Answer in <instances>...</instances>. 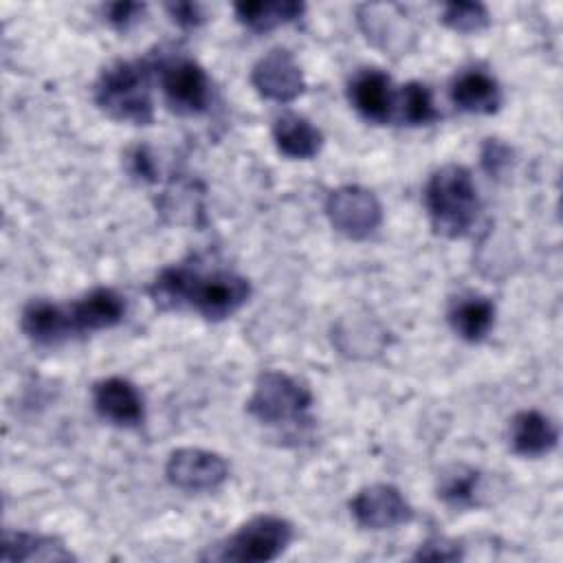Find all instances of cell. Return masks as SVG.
<instances>
[{
	"mask_svg": "<svg viewBox=\"0 0 563 563\" xmlns=\"http://www.w3.org/2000/svg\"><path fill=\"white\" fill-rule=\"evenodd\" d=\"M251 295L249 279L233 271L202 273L191 266H167L158 273L152 297L161 308H194L209 321L238 312Z\"/></svg>",
	"mask_w": 563,
	"mask_h": 563,
	"instance_id": "obj_1",
	"label": "cell"
},
{
	"mask_svg": "<svg viewBox=\"0 0 563 563\" xmlns=\"http://www.w3.org/2000/svg\"><path fill=\"white\" fill-rule=\"evenodd\" d=\"M424 205L435 233L462 238L477 216V189L464 165H444L431 174L424 189Z\"/></svg>",
	"mask_w": 563,
	"mask_h": 563,
	"instance_id": "obj_2",
	"label": "cell"
},
{
	"mask_svg": "<svg viewBox=\"0 0 563 563\" xmlns=\"http://www.w3.org/2000/svg\"><path fill=\"white\" fill-rule=\"evenodd\" d=\"M97 106L117 121L147 125L154 119L150 66L145 62H117L95 86Z\"/></svg>",
	"mask_w": 563,
	"mask_h": 563,
	"instance_id": "obj_3",
	"label": "cell"
},
{
	"mask_svg": "<svg viewBox=\"0 0 563 563\" xmlns=\"http://www.w3.org/2000/svg\"><path fill=\"white\" fill-rule=\"evenodd\" d=\"M292 541V526L275 515H260L238 528L227 541L209 550L205 559L262 563L277 559Z\"/></svg>",
	"mask_w": 563,
	"mask_h": 563,
	"instance_id": "obj_4",
	"label": "cell"
},
{
	"mask_svg": "<svg viewBox=\"0 0 563 563\" xmlns=\"http://www.w3.org/2000/svg\"><path fill=\"white\" fill-rule=\"evenodd\" d=\"M310 405L312 394L306 385L284 372H264L255 380L246 409L264 424H286L303 420Z\"/></svg>",
	"mask_w": 563,
	"mask_h": 563,
	"instance_id": "obj_5",
	"label": "cell"
},
{
	"mask_svg": "<svg viewBox=\"0 0 563 563\" xmlns=\"http://www.w3.org/2000/svg\"><path fill=\"white\" fill-rule=\"evenodd\" d=\"M325 213L330 224L350 240L369 238L383 222V207L378 198L358 185H343L330 191Z\"/></svg>",
	"mask_w": 563,
	"mask_h": 563,
	"instance_id": "obj_6",
	"label": "cell"
},
{
	"mask_svg": "<svg viewBox=\"0 0 563 563\" xmlns=\"http://www.w3.org/2000/svg\"><path fill=\"white\" fill-rule=\"evenodd\" d=\"M161 88L167 106L178 114H200L211 99V84L205 68L187 57L163 62Z\"/></svg>",
	"mask_w": 563,
	"mask_h": 563,
	"instance_id": "obj_7",
	"label": "cell"
},
{
	"mask_svg": "<svg viewBox=\"0 0 563 563\" xmlns=\"http://www.w3.org/2000/svg\"><path fill=\"white\" fill-rule=\"evenodd\" d=\"M165 475L183 490H213L229 477V464L213 451L185 446L169 455Z\"/></svg>",
	"mask_w": 563,
	"mask_h": 563,
	"instance_id": "obj_8",
	"label": "cell"
},
{
	"mask_svg": "<svg viewBox=\"0 0 563 563\" xmlns=\"http://www.w3.org/2000/svg\"><path fill=\"white\" fill-rule=\"evenodd\" d=\"M350 508L356 523L369 530H389L411 521L413 517L409 501L391 484H372L361 488Z\"/></svg>",
	"mask_w": 563,
	"mask_h": 563,
	"instance_id": "obj_9",
	"label": "cell"
},
{
	"mask_svg": "<svg viewBox=\"0 0 563 563\" xmlns=\"http://www.w3.org/2000/svg\"><path fill=\"white\" fill-rule=\"evenodd\" d=\"M251 84L264 99L277 103L295 101L306 88L303 73L286 48H273L257 59L251 70Z\"/></svg>",
	"mask_w": 563,
	"mask_h": 563,
	"instance_id": "obj_10",
	"label": "cell"
},
{
	"mask_svg": "<svg viewBox=\"0 0 563 563\" xmlns=\"http://www.w3.org/2000/svg\"><path fill=\"white\" fill-rule=\"evenodd\" d=\"M92 402L103 420H110L119 427H136L145 416L139 389L119 376L99 380L92 389Z\"/></svg>",
	"mask_w": 563,
	"mask_h": 563,
	"instance_id": "obj_11",
	"label": "cell"
},
{
	"mask_svg": "<svg viewBox=\"0 0 563 563\" xmlns=\"http://www.w3.org/2000/svg\"><path fill=\"white\" fill-rule=\"evenodd\" d=\"M350 101L361 117L374 123L389 121L396 108V92L391 79L378 68H365L350 81Z\"/></svg>",
	"mask_w": 563,
	"mask_h": 563,
	"instance_id": "obj_12",
	"label": "cell"
},
{
	"mask_svg": "<svg viewBox=\"0 0 563 563\" xmlns=\"http://www.w3.org/2000/svg\"><path fill=\"white\" fill-rule=\"evenodd\" d=\"M77 332H97L114 328L125 314L123 297L112 288H95L68 306Z\"/></svg>",
	"mask_w": 563,
	"mask_h": 563,
	"instance_id": "obj_13",
	"label": "cell"
},
{
	"mask_svg": "<svg viewBox=\"0 0 563 563\" xmlns=\"http://www.w3.org/2000/svg\"><path fill=\"white\" fill-rule=\"evenodd\" d=\"M22 330L37 345H57L75 334L68 306L33 299L22 310Z\"/></svg>",
	"mask_w": 563,
	"mask_h": 563,
	"instance_id": "obj_14",
	"label": "cell"
},
{
	"mask_svg": "<svg viewBox=\"0 0 563 563\" xmlns=\"http://www.w3.org/2000/svg\"><path fill=\"white\" fill-rule=\"evenodd\" d=\"M453 103L473 114H493L501 106V90L493 75L479 68H468L455 75L451 84Z\"/></svg>",
	"mask_w": 563,
	"mask_h": 563,
	"instance_id": "obj_15",
	"label": "cell"
},
{
	"mask_svg": "<svg viewBox=\"0 0 563 563\" xmlns=\"http://www.w3.org/2000/svg\"><path fill=\"white\" fill-rule=\"evenodd\" d=\"M559 431L554 422L534 409L517 411L510 420V444L519 455L539 457L556 446Z\"/></svg>",
	"mask_w": 563,
	"mask_h": 563,
	"instance_id": "obj_16",
	"label": "cell"
},
{
	"mask_svg": "<svg viewBox=\"0 0 563 563\" xmlns=\"http://www.w3.org/2000/svg\"><path fill=\"white\" fill-rule=\"evenodd\" d=\"M0 559L4 563H15V561H73L75 556L55 537L33 534L24 530H4Z\"/></svg>",
	"mask_w": 563,
	"mask_h": 563,
	"instance_id": "obj_17",
	"label": "cell"
},
{
	"mask_svg": "<svg viewBox=\"0 0 563 563\" xmlns=\"http://www.w3.org/2000/svg\"><path fill=\"white\" fill-rule=\"evenodd\" d=\"M273 139L282 154L288 158H312L321 145L323 134L303 117L284 114L273 125Z\"/></svg>",
	"mask_w": 563,
	"mask_h": 563,
	"instance_id": "obj_18",
	"label": "cell"
},
{
	"mask_svg": "<svg viewBox=\"0 0 563 563\" xmlns=\"http://www.w3.org/2000/svg\"><path fill=\"white\" fill-rule=\"evenodd\" d=\"M451 328L471 343L482 341L495 323V306L490 299L479 295H464L451 303L449 310Z\"/></svg>",
	"mask_w": 563,
	"mask_h": 563,
	"instance_id": "obj_19",
	"label": "cell"
},
{
	"mask_svg": "<svg viewBox=\"0 0 563 563\" xmlns=\"http://www.w3.org/2000/svg\"><path fill=\"white\" fill-rule=\"evenodd\" d=\"M235 18L251 31L264 33L297 20L303 13V4L297 0H257V2H238L233 7Z\"/></svg>",
	"mask_w": 563,
	"mask_h": 563,
	"instance_id": "obj_20",
	"label": "cell"
},
{
	"mask_svg": "<svg viewBox=\"0 0 563 563\" xmlns=\"http://www.w3.org/2000/svg\"><path fill=\"white\" fill-rule=\"evenodd\" d=\"M482 473L466 464H451L438 477V497L453 508H473L479 499Z\"/></svg>",
	"mask_w": 563,
	"mask_h": 563,
	"instance_id": "obj_21",
	"label": "cell"
},
{
	"mask_svg": "<svg viewBox=\"0 0 563 563\" xmlns=\"http://www.w3.org/2000/svg\"><path fill=\"white\" fill-rule=\"evenodd\" d=\"M396 108L398 117L407 125H427L438 119L431 92L418 81H409L407 86H402V90L396 95Z\"/></svg>",
	"mask_w": 563,
	"mask_h": 563,
	"instance_id": "obj_22",
	"label": "cell"
},
{
	"mask_svg": "<svg viewBox=\"0 0 563 563\" xmlns=\"http://www.w3.org/2000/svg\"><path fill=\"white\" fill-rule=\"evenodd\" d=\"M442 22L457 33H477L488 26L490 15L482 2H446Z\"/></svg>",
	"mask_w": 563,
	"mask_h": 563,
	"instance_id": "obj_23",
	"label": "cell"
},
{
	"mask_svg": "<svg viewBox=\"0 0 563 563\" xmlns=\"http://www.w3.org/2000/svg\"><path fill=\"white\" fill-rule=\"evenodd\" d=\"M143 11L145 4L141 2H110L103 7L106 20L119 31H128L130 26H134L141 20Z\"/></svg>",
	"mask_w": 563,
	"mask_h": 563,
	"instance_id": "obj_24",
	"label": "cell"
},
{
	"mask_svg": "<svg viewBox=\"0 0 563 563\" xmlns=\"http://www.w3.org/2000/svg\"><path fill=\"white\" fill-rule=\"evenodd\" d=\"M462 556V550L455 541H449L444 537L429 539L418 548L413 559H429V561H455Z\"/></svg>",
	"mask_w": 563,
	"mask_h": 563,
	"instance_id": "obj_25",
	"label": "cell"
},
{
	"mask_svg": "<svg viewBox=\"0 0 563 563\" xmlns=\"http://www.w3.org/2000/svg\"><path fill=\"white\" fill-rule=\"evenodd\" d=\"M167 11H169L172 20L183 29H194V26L202 24V20H205V15L196 2H169Z\"/></svg>",
	"mask_w": 563,
	"mask_h": 563,
	"instance_id": "obj_26",
	"label": "cell"
},
{
	"mask_svg": "<svg viewBox=\"0 0 563 563\" xmlns=\"http://www.w3.org/2000/svg\"><path fill=\"white\" fill-rule=\"evenodd\" d=\"M508 156H510V150L493 139H488V143L484 145V154H482V163L488 172L497 174L504 165H508Z\"/></svg>",
	"mask_w": 563,
	"mask_h": 563,
	"instance_id": "obj_27",
	"label": "cell"
}]
</instances>
